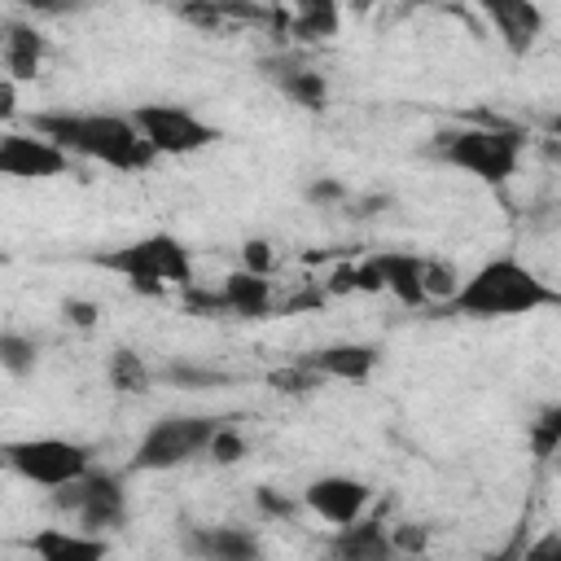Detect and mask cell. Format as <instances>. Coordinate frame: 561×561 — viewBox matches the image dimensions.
<instances>
[{
	"label": "cell",
	"instance_id": "cell-1",
	"mask_svg": "<svg viewBox=\"0 0 561 561\" xmlns=\"http://www.w3.org/2000/svg\"><path fill=\"white\" fill-rule=\"evenodd\" d=\"M561 294L522 259L500 254L486 259L482 267H473L469 276H460L456 294L438 307L443 316H460V320H508V316H530L539 307H557Z\"/></svg>",
	"mask_w": 561,
	"mask_h": 561
},
{
	"label": "cell",
	"instance_id": "cell-2",
	"mask_svg": "<svg viewBox=\"0 0 561 561\" xmlns=\"http://www.w3.org/2000/svg\"><path fill=\"white\" fill-rule=\"evenodd\" d=\"M35 131L44 140H53L66 158H92L105 162L114 171H149L153 167V149L140 140V131L131 127L127 114H105V110H48L35 114Z\"/></svg>",
	"mask_w": 561,
	"mask_h": 561
},
{
	"label": "cell",
	"instance_id": "cell-3",
	"mask_svg": "<svg viewBox=\"0 0 561 561\" xmlns=\"http://www.w3.org/2000/svg\"><path fill=\"white\" fill-rule=\"evenodd\" d=\"M92 263L123 276L127 289H136L145 298H158L167 289L180 294V289L193 285V254L175 232H149V237H136V241H123V245L96 254Z\"/></svg>",
	"mask_w": 561,
	"mask_h": 561
},
{
	"label": "cell",
	"instance_id": "cell-4",
	"mask_svg": "<svg viewBox=\"0 0 561 561\" xmlns=\"http://www.w3.org/2000/svg\"><path fill=\"white\" fill-rule=\"evenodd\" d=\"M522 131L513 127H495V123H460V127H443L434 136V158L469 171L482 184H508L517 175L522 162Z\"/></svg>",
	"mask_w": 561,
	"mask_h": 561
},
{
	"label": "cell",
	"instance_id": "cell-5",
	"mask_svg": "<svg viewBox=\"0 0 561 561\" xmlns=\"http://www.w3.org/2000/svg\"><path fill=\"white\" fill-rule=\"evenodd\" d=\"M219 430V416H197V412H171V416H158L136 451H131V469L136 473H167V469H180L197 456H206V443L210 434Z\"/></svg>",
	"mask_w": 561,
	"mask_h": 561
},
{
	"label": "cell",
	"instance_id": "cell-6",
	"mask_svg": "<svg viewBox=\"0 0 561 561\" xmlns=\"http://www.w3.org/2000/svg\"><path fill=\"white\" fill-rule=\"evenodd\" d=\"M0 460L31 486H44V491H57L75 478H83L92 469V447L75 443V438H57V434H44V438H13V443H0Z\"/></svg>",
	"mask_w": 561,
	"mask_h": 561
},
{
	"label": "cell",
	"instance_id": "cell-7",
	"mask_svg": "<svg viewBox=\"0 0 561 561\" xmlns=\"http://www.w3.org/2000/svg\"><path fill=\"white\" fill-rule=\"evenodd\" d=\"M53 504L75 522V530H88L101 539L127 522V486L118 473H105V469H88L83 478L57 486Z\"/></svg>",
	"mask_w": 561,
	"mask_h": 561
},
{
	"label": "cell",
	"instance_id": "cell-8",
	"mask_svg": "<svg viewBox=\"0 0 561 561\" xmlns=\"http://www.w3.org/2000/svg\"><path fill=\"white\" fill-rule=\"evenodd\" d=\"M127 118L140 131V140L153 149V158H188V153L210 149L219 140V127L215 123H206L197 110L171 105V101L136 105Z\"/></svg>",
	"mask_w": 561,
	"mask_h": 561
},
{
	"label": "cell",
	"instance_id": "cell-9",
	"mask_svg": "<svg viewBox=\"0 0 561 561\" xmlns=\"http://www.w3.org/2000/svg\"><path fill=\"white\" fill-rule=\"evenodd\" d=\"M298 504L311 508L320 522H329L337 530V526H351V522H359L368 513L373 486L364 478H351V473H324V478L307 482V491H302Z\"/></svg>",
	"mask_w": 561,
	"mask_h": 561
},
{
	"label": "cell",
	"instance_id": "cell-10",
	"mask_svg": "<svg viewBox=\"0 0 561 561\" xmlns=\"http://www.w3.org/2000/svg\"><path fill=\"white\" fill-rule=\"evenodd\" d=\"M180 552L188 561H263V539L250 526L219 522V526H184Z\"/></svg>",
	"mask_w": 561,
	"mask_h": 561
},
{
	"label": "cell",
	"instance_id": "cell-11",
	"mask_svg": "<svg viewBox=\"0 0 561 561\" xmlns=\"http://www.w3.org/2000/svg\"><path fill=\"white\" fill-rule=\"evenodd\" d=\"M70 158L39 131H0V175L9 180H53L66 175Z\"/></svg>",
	"mask_w": 561,
	"mask_h": 561
},
{
	"label": "cell",
	"instance_id": "cell-12",
	"mask_svg": "<svg viewBox=\"0 0 561 561\" xmlns=\"http://www.w3.org/2000/svg\"><path fill=\"white\" fill-rule=\"evenodd\" d=\"M324 561H403L390 543V526L381 517H359L329 535Z\"/></svg>",
	"mask_w": 561,
	"mask_h": 561
},
{
	"label": "cell",
	"instance_id": "cell-13",
	"mask_svg": "<svg viewBox=\"0 0 561 561\" xmlns=\"http://www.w3.org/2000/svg\"><path fill=\"white\" fill-rule=\"evenodd\" d=\"M377 359H381V351H377L373 342H329V346L302 355V364H307L320 381H351V386L368 381L373 368H377Z\"/></svg>",
	"mask_w": 561,
	"mask_h": 561
},
{
	"label": "cell",
	"instance_id": "cell-14",
	"mask_svg": "<svg viewBox=\"0 0 561 561\" xmlns=\"http://www.w3.org/2000/svg\"><path fill=\"white\" fill-rule=\"evenodd\" d=\"M31 561H110V539L75 526H39L26 539Z\"/></svg>",
	"mask_w": 561,
	"mask_h": 561
},
{
	"label": "cell",
	"instance_id": "cell-15",
	"mask_svg": "<svg viewBox=\"0 0 561 561\" xmlns=\"http://www.w3.org/2000/svg\"><path fill=\"white\" fill-rule=\"evenodd\" d=\"M0 57H4V70H9L4 79L9 83H26V79L39 75V66L48 57V39L31 22H13V26L0 31Z\"/></svg>",
	"mask_w": 561,
	"mask_h": 561
},
{
	"label": "cell",
	"instance_id": "cell-16",
	"mask_svg": "<svg viewBox=\"0 0 561 561\" xmlns=\"http://www.w3.org/2000/svg\"><path fill=\"white\" fill-rule=\"evenodd\" d=\"M263 70H272L276 88H280L298 110L320 114V110L329 105V79H324L316 66H302V61H285V57H276V61H263Z\"/></svg>",
	"mask_w": 561,
	"mask_h": 561
},
{
	"label": "cell",
	"instance_id": "cell-17",
	"mask_svg": "<svg viewBox=\"0 0 561 561\" xmlns=\"http://www.w3.org/2000/svg\"><path fill=\"white\" fill-rule=\"evenodd\" d=\"M486 18L495 22V31H500V39L508 44V53H530V44L539 39V31H543V9L539 4H530V0H495V4H486Z\"/></svg>",
	"mask_w": 561,
	"mask_h": 561
},
{
	"label": "cell",
	"instance_id": "cell-18",
	"mask_svg": "<svg viewBox=\"0 0 561 561\" xmlns=\"http://www.w3.org/2000/svg\"><path fill=\"white\" fill-rule=\"evenodd\" d=\"M219 294H224L228 316H237V320H263V316H272V307H276L272 280H267V276H254V272H241V267L224 276Z\"/></svg>",
	"mask_w": 561,
	"mask_h": 561
},
{
	"label": "cell",
	"instance_id": "cell-19",
	"mask_svg": "<svg viewBox=\"0 0 561 561\" xmlns=\"http://www.w3.org/2000/svg\"><path fill=\"white\" fill-rule=\"evenodd\" d=\"M421 263H425V254H412V250H386V254H377L381 289H386V294H394V302H399V307H425Z\"/></svg>",
	"mask_w": 561,
	"mask_h": 561
},
{
	"label": "cell",
	"instance_id": "cell-20",
	"mask_svg": "<svg viewBox=\"0 0 561 561\" xmlns=\"http://www.w3.org/2000/svg\"><path fill=\"white\" fill-rule=\"evenodd\" d=\"M337 26H342V13H337V4H329V0H307V4H298V9L289 13V35H294L298 44L333 39Z\"/></svg>",
	"mask_w": 561,
	"mask_h": 561
},
{
	"label": "cell",
	"instance_id": "cell-21",
	"mask_svg": "<svg viewBox=\"0 0 561 561\" xmlns=\"http://www.w3.org/2000/svg\"><path fill=\"white\" fill-rule=\"evenodd\" d=\"M105 381L118 394H145L153 386V368L131 351V346H114L105 359Z\"/></svg>",
	"mask_w": 561,
	"mask_h": 561
},
{
	"label": "cell",
	"instance_id": "cell-22",
	"mask_svg": "<svg viewBox=\"0 0 561 561\" xmlns=\"http://www.w3.org/2000/svg\"><path fill=\"white\" fill-rule=\"evenodd\" d=\"M0 368L9 373V377H31L35 368H39V346H35V337L31 333H22V329H0Z\"/></svg>",
	"mask_w": 561,
	"mask_h": 561
},
{
	"label": "cell",
	"instance_id": "cell-23",
	"mask_svg": "<svg viewBox=\"0 0 561 561\" xmlns=\"http://www.w3.org/2000/svg\"><path fill=\"white\" fill-rule=\"evenodd\" d=\"M167 386H175V390H219V386H228L232 377L224 373V368H210V364H188V359H175V364H162V373H158Z\"/></svg>",
	"mask_w": 561,
	"mask_h": 561
},
{
	"label": "cell",
	"instance_id": "cell-24",
	"mask_svg": "<svg viewBox=\"0 0 561 561\" xmlns=\"http://www.w3.org/2000/svg\"><path fill=\"white\" fill-rule=\"evenodd\" d=\"M530 451H535V460H552V451L561 447V408L552 403V408H543L535 421H530Z\"/></svg>",
	"mask_w": 561,
	"mask_h": 561
},
{
	"label": "cell",
	"instance_id": "cell-25",
	"mask_svg": "<svg viewBox=\"0 0 561 561\" xmlns=\"http://www.w3.org/2000/svg\"><path fill=\"white\" fill-rule=\"evenodd\" d=\"M267 386H272L276 394H311V390H320L324 381H320L302 359H294V364H285V368H272V373H267Z\"/></svg>",
	"mask_w": 561,
	"mask_h": 561
},
{
	"label": "cell",
	"instance_id": "cell-26",
	"mask_svg": "<svg viewBox=\"0 0 561 561\" xmlns=\"http://www.w3.org/2000/svg\"><path fill=\"white\" fill-rule=\"evenodd\" d=\"M245 451H250L245 434H241V430H232L228 421H219V430H215V434H210V443H206V456H210L215 465H237V460H245Z\"/></svg>",
	"mask_w": 561,
	"mask_h": 561
},
{
	"label": "cell",
	"instance_id": "cell-27",
	"mask_svg": "<svg viewBox=\"0 0 561 561\" xmlns=\"http://www.w3.org/2000/svg\"><path fill=\"white\" fill-rule=\"evenodd\" d=\"M180 302H184V311H188V316H210V320L228 316V307H224V294H219V289H202L197 280H193L188 289H180Z\"/></svg>",
	"mask_w": 561,
	"mask_h": 561
},
{
	"label": "cell",
	"instance_id": "cell-28",
	"mask_svg": "<svg viewBox=\"0 0 561 561\" xmlns=\"http://www.w3.org/2000/svg\"><path fill=\"white\" fill-rule=\"evenodd\" d=\"M390 543H394L399 557H421L425 543H430V530L416 526V522H394V526H390Z\"/></svg>",
	"mask_w": 561,
	"mask_h": 561
},
{
	"label": "cell",
	"instance_id": "cell-29",
	"mask_svg": "<svg viewBox=\"0 0 561 561\" xmlns=\"http://www.w3.org/2000/svg\"><path fill=\"white\" fill-rule=\"evenodd\" d=\"M254 500H259V508H263L267 517H276V522H294V513H298V504H294L289 495H280L276 486H259Z\"/></svg>",
	"mask_w": 561,
	"mask_h": 561
},
{
	"label": "cell",
	"instance_id": "cell-30",
	"mask_svg": "<svg viewBox=\"0 0 561 561\" xmlns=\"http://www.w3.org/2000/svg\"><path fill=\"white\" fill-rule=\"evenodd\" d=\"M241 272H254V276H267L272 272V245L263 237H254V241L241 245Z\"/></svg>",
	"mask_w": 561,
	"mask_h": 561
},
{
	"label": "cell",
	"instance_id": "cell-31",
	"mask_svg": "<svg viewBox=\"0 0 561 561\" xmlns=\"http://www.w3.org/2000/svg\"><path fill=\"white\" fill-rule=\"evenodd\" d=\"M180 18L184 22H193V26H202V31H224V4H184L180 9Z\"/></svg>",
	"mask_w": 561,
	"mask_h": 561
},
{
	"label": "cell",
	"instance_id": "cell-32",
	"mask_svg": "<svg viewBox=\"0 0 561 561\" xmlns=\"http://www.w3.org/2000/svg\"><path fill=\"white\" fill-rule=\"evenodd\" d=\"M517 561H561V535H557V530H543L535 543L522 548Z\"/></svg>",
	"mask_w": 561,
	"mask_h": 561
},
{
	"label": "cell",
	"instance_id": "cell-33",
	"mask_svg": "<svg viewBox=\"0 0 561 561\" xmlns=\"http://www.w3.org/2000/svg\"><path fill=\"white\" fill-rule=\"evenodd\" d=\"M324 294H359V272H355V263H337V267L329 272V280H324Z\"/></svg>",
	"mask_w": 561,
	"mask_h": 561
},
{
	"label": "cell",
	"instance_id": "cell-34",
	"mask_svg": "<svg viewBox=\"0 0 561 561\" xmlns=\"http://www.w3.org/2000/svg\"><path fill=\"white\" fill-rule=\"evenodd\" d=\"M61 316H66V324H75V329H92V324H96V302H88V298H66V302H61Z\"/></svg>",
	"mask_w": 561,
	"mask_h": 561
},
{
	"label": "cell",
	"instance_id": "cell-35",
	"mask_svg": "<svg viewBox=\"0 0 561 561\" xmlns=\"http://www.w3.org/2000/svg\"><path fill=\"white\" fill-rule=\"evenodd\" d=\"M307 197L320 202V206H329V202H346V188H342L337 180H316V184L307 188Z\"/></svg>",
	"mask_w": 561,
	"mask_h": 561
},
{
	"label": "cell",
	"instance_id": "cell-36",
	"mask_svg": "<svg viewBox=\"0 0 561 561\" xmlns=\"http://www.w3.org/2000/svg\"><path fill=\"white\" fill-rule=\"evenodd\" d=\"M324 298H329V294L311 285V289H302V294H294V298H285V302H280V311H302V307H320Z\"/></svg>",
	"mask_w": 561,
	"mask_h": 561
},
{
	"label": "cell",
	"instance_id": "cell-37",
	"mask_svg": "<svg viewBox=\"0 0 561 561\" xmlns=\"http://www.w3.org/2000/svg\"><path fill=\"white\" fill-rule=\"evenodd\" d=\"M13 105H18V83L0 79V118H9V114H13Z\"/></svg>",
	"mask_w": 561,
	"mask_h": 561
}]
</instances>
